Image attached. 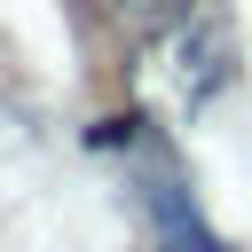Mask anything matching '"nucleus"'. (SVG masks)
Wrapping results in <instances>:
<instances>
[{
    "mask_svg": "<svg viewBox=\"0 0 252 252\" xmlns=\"http://www.w3.org/2000/svg\"><path fill=\"white\" fill-rule=\"evenodd\" d=\"M150 220H158V252H228L197 220V205L181 197V181H150Z\"/></svg>",
    "mask_w": 252,
    "mask_h": 252,
    "instance_id": "1",
    "label": "nucleus"
},
{
    "mask_svg": "<svg viewBox=\"0 0 252 252\" xmlns=\"http://www.w3.org/2000/svg\"><path fill=\"white\" fill-rule=\"evenodd\" d=\"M102 16H110L134 47H150V39H173V32L197 16V0H102Z\"/></svg>",
    "mask_w": 252,
    "mask_h": 252,
    "instance_id": "2",
    "label": "nucleus"
}]
</instances>
